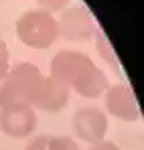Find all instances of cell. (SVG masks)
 Instances as JSON below:
<instances>
[{
  "label": "cell",
  "mask_w": 144,
  "mask_h": 150,
  "mask_svg": "<svg viewBox=\"0 0 144 150\" xmlns=\"http://www.w3.org/2000/svg\"><path fill=\"white\" fill-rule=\"evenodd\" d=\"M51 77L65 83L71 91L85 100H96L108 89V77L81 51L61 49L51 59Z\"/></svg>",
  "instance_id": "6da1fadb"
},
{
  "label": "cell",
  "mask_w": 144,
  "mask_h": 150,
  "mask_svg": "<svg viewBox=\"0 0 144 150\" xmlns=\"http://www.w3.org/2000/svg\"><path fill=\"white\" fill-rule=\"evenodd\" d=\"M10 69V57H8V49H6V43L0 39V81L6 77Z\"/></svg>",
  "instance_id": "7c38bea8"
},
{
  "label": "cell",
  "mask_w": 144,
  "mask_h": 150,
  "mask_svg": "<svg viewBox=\"0 0 144 150\" xmlns=\"http://www.w3.org/2000/svg\"><path fill=\"white\" fill-rule=\"evenodd\" d=\"M16 37L31 49H49L59 39L57 18L43 8L26 10L16 21Z\"/></svg>",
  "instance_id": "3957f363"
},
{
  "label": "cell",
  "mask_w": 144,
  "mask_h": 150,
  "mask_svg": "<svg viewBox=\"0 0 144 150\" xmlns=\"http://www.w3.org/2000/svg\"><path fill=\"white\" fill-rule=\"evenodd\" d=\"M71 0H37V4H39V8H43V10H47V12H57V10H63L67 4H69Z\"/></svg>",
  "instance_id": "8fae6325"
},
{
  "label": "cell",
  "mask_w": 144,
  "mask_h": 150,
  "mask_svg": "<svg viewBox=\"0 0 144 150\" xmlns=\"http://www.w3.org/2000/svg\"><path fill=\"white\" fill-rule=\"evenodd\" d=\"M71 98V89L61 83L59 79L45 75V81H43V87H41V93L35 101V110H41V112H49V114H55V112H61Z\"/></svg>",
  "instance_id": "ba28073f"
},
{
  "label": "cell",
  "mask_w": 144,
  "mask_h": 150,
  "mask_svg": "<svg viewBox=\"0 0 144 150\" xmlns=\"http://www.w3.org/2000/svg\"><path fill=\"white\" fill-rule=\"evenodd\" d=\"M45 75L33 63H16L12 69H8L6 77L0 81V108L26 103L35 105V101L41 93Z\"/></svg>",
  "instance_id": "7a4b0ae2"
},
{
  "label": "cell",
  "mask_w": 144,
  "mask_h": 150,
  "mask_svg": "<svg viewBox=\"0 0 144 150\" xmlns=\"http://www.w3.org/2000/svg\"><path fill=\"white\" fill-rule=\"evenodd\" d=\"M37 128V112L33 105L14 103L0 108V130L10 138H26Z\"/></svg>",
  "instance_id": "8992f818"
},
{
  "label": "cell",
  "mask_w": 144,
  "mask_h": 150,
  "mask_svg": "<svg viewBox=\"0 0 144 150\" xmlns=\"http://www.w3.org/2000/svg\"><path fill=\"white\" fill-rule=\"evenodd\" d=\"M49 134H39L35 138H31V142L26 144L24 150H49Z\"/></svg>",
  "instance_id": "4fadbf2b"
},
{
  "label": "cell",
  "mask_w": 144,
  "mask_h": 150,
  "mask_svg": "<svg viewBox=\"0 0 144 150\" xmlns=\"http://www.w3.org/2000/svg\"><path fill=\"white\" fill-rule=\"evenodd\" d=\"M59 37L65 41H89L96 37V21L85 6L63 8L61 18L57 21Z\"/></svg>",
  "instance_id": "277c9868"
},
{
  "label": "cell",
  "mask_w": 144,
  "mask_h": 150,
  "mask_svg": "<svg viewBox=\"0 0 144 150\" xmlns=\"http://www.w3.org/2000/svg\"><path fill=\"white\" fill-rule=\"evenodd\" d=\"M104 93H106V110L114 118L124 122H136L140 118V108L136 103L134 91L130 85L116 83V85H110Z\"/></svg>",
  "instance_id": "52a82bcc"
},
{
  "label": "cell",
  "mask_w": 144,
  "mask_h": 150,
  "mask_svg": "<svg viewBox=\"0 0 144 150\" xmlns=\"http://www.w3.org/2000/svg\"><path fill=\"white\" fill-rule=\"evenodd\" d=\"M89 150H120L118 144H114V142H108V140H101V142H97L94 144Z\"/></svg>",
  "instance_id": "5bb4252c"
},
{
  "label": "cell",
  "mask_w": 144,
  "mask_h": 150,
  "mask_svg": "<svg viewBox=\"0 0 144 150\" xmlns=\"http://www.w3.org/2000/svg\"><path fill=\"white\" fill-rule=\"evenodd\" d=\"M96 49L99 53V57L116 71V73H120V61H118V57H116V53H114V47H112V43L108 41V37L104 35V30L101 28H97L96 30Z\"/></svg>",
  "instance_id": "9c48e42d"
},
{
  "label": "cell",
  "mask_w": 144,
  "mask_h": 150,
  "mask_svg": "<svg viewBox=\"0 0 144 150\" xmlns=\"http://www.w3.org/2000/svg\"><path fill=\"white\" fill-rule=\"evenodd\" d=\"M71 128L77 138H81L94 146L97 142H101L108 134V116L104 110H99L96 105H85L75 112Z\"/></svg>",
  "instance_id": "5b68a950"
},
{
  "label": "cell",
  "mask_w": 144,
  "mask_h": 150,
  "mask_svg": "<svg viewBox=\"0 0 144 150\" xmlns=\"http://www.w3.org/2000/svg\"><path fill=\"white\" fill-rule=\"evenodd\" d=\"M49 150H81V148L69 136H51L49 138Z\"/></svg>",
  "instance_id": "30bf717a"
}]
</instances>
